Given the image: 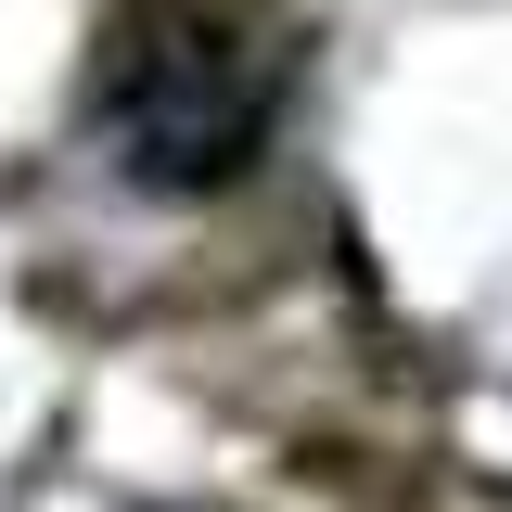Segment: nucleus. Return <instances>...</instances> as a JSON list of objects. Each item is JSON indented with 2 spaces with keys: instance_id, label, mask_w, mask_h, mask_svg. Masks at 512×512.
<instances>
[{
  "instance_id": "f257e3e1",
  "label": "nucleus",
  "mask_w": 512,
  "mask_h": 512,
  "mask_svg": "<svg viewBox=\"0 0 512 512\" xmlns=\"http://www.w3.org/2000/svg\"><path fill=\"white\" fill-rule=\"evenodd\" d=\"M90 116H103V141L141 192H218L256 167V141L282 116V52L231 0H154L116 26V52L90 77Z\"/></svg>"
}]
</instances>
